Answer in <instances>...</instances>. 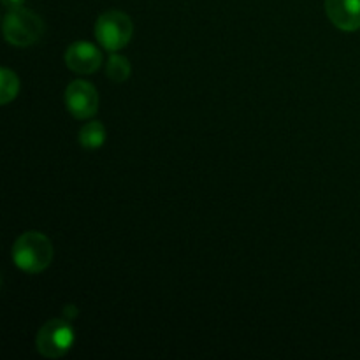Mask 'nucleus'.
Listing matches in <instances>:
<instances>
[{"label":"nucleus","instance_id":"1","mask_svg":"<svg viewBox=\"0 0 360 360\" xmlns=\"http://www.w3.org/2000/svg\"><path fill=\"white\" fill-rule=\"evenodd\" d=\"M13 260L21 271L39 274L49 267L53 260V245L42 232L28 231L16 239L13 246Z\"/></svg>","mask_w":360,"mask_h":360},{"label":"nucleus","instance_id":"2","mask_svg":"<svg viewBox=\"0 0 360 360\" xmlns=\"http://www.w3.org/2000/svg\"><path fill=\"white\" fill-rule=\"evenodd\" d=\"M44 34V23L30 9H11L4 18V37L9 44L27 48L35 44Z\"/></svg>","mask_w":360,"mask_h":360},{"label":"nucleus","instance_id":"3","mask_svg":"<svg viewBox=\"0 0 360 360\" xmlns=\"http://www.w3.org/2000/svg\"><path fill=\"white\" fill-rule=\"evenodd\" d=\"M134 34V23L122 11H105L95 23V37L108 51H118L129 44Z\"/></svg>","mask_w":360,"mask_h":360},{"label":"nucleus","instance_id":"4","mask_svg":"<svg viewBox=\"0 0 360 360\" xmlns=\"http://www.w3.org/2000/svg\"><path fill=\"white\" fill-rule=\"evenodd\" d=\"M37 352L46 359H60L72 348L74 329L67 320L51 319L39 329Z\"/></svg>","mask_w":360,"mask_h":360},{"label":"nucleus","instance_id":"5","mask_svg":"<svg viewBox=\"0 0 360 360\" xmlns=\"http://www.w3.org/2000/svg\"><path fill=\"white\" fill-rule=\"evenodd\" d=\"M65 105L74 118H91V116H95V112L98 109L97 90L88 81H72L65 90Z\"/></svg>","mask_w":360,"mask_h":360},{"label":"nucleus","instance_id":"6","mask_svg":"<svg viewBox=\"0 0 360 360\" xmlns=\"http://www.w3.org/2000/svg\"><path fill=\"white\" fill-rule=\"evenodd\" d=\"M326 11L330 23L345 32L360 28V0H326Z\"/></svg>","mask_w":360,"mask_h":360},{"label":"nucleus","instance_id":"7","mask_svg":"<svg viewBox=\"0 0 360 360\" xmlns=\"http://www.w3.org/2000/svg\"><path fill=\"white\" fill-rule=\"evenodd\" d=\"M65 63L77 74H94L101 67L102 55L90 42H74L67 49Z\"/></svg>","mask_w":360,"mask_h":360},{"label":"nucleus","instance_id":"8","mask_svg":"<svg viewBox=\"0 0 360 360\" xmlns=\"http://www.w3.org/2000/svg\"><path fill=\"white\" fill-rule=\"evenodd\" d=\"M105 143V129L101 122H90L79 130V144L84 150H98Z\"/></svg>","mask_w":360,"mask_h":360},{"label":"nucleus","instance_id":"9","mask_svg":"<svg viewBox=\"0 0 360 360\" xmlns=\"http://www.w3.org/2000/svg\"><path fill=\"white\" fill-rule=\"evenodd\" d=\"M18 91H20V79H18V76L13 70L4 67L0 70V102L4 105L9 104L11 101L16 98Z\"/></svg>","mask_w":360,"mask_h":360},{"label":"nucleus","instance_id":"10","mask_svg":"<svg viewBox=\"0 0 360 360\" xmlns=\"http://www.w3.org/2000/svg\"><path fill=\"white\" fill-rule=\"evenodd\" d=\"M108 77L115 83H123L130 77V62L125 56L112 55L108 62Z\"/></svg>","mask_w":360,"mask_h":360},{"label":"nucleus","instance_id":"11","mask_svg":"<svg viewBox=\"0 0 360 360\" xmlns=\"http://www.w3.org/2000/svg\"><path fill=\"white\" fill-rule=\"evenodd\" d=\"M4 7L6 9H18V7H21V4H23V0H2Z\"/></svg>","mask_w":360,"mask_h":360}]
</instances>
